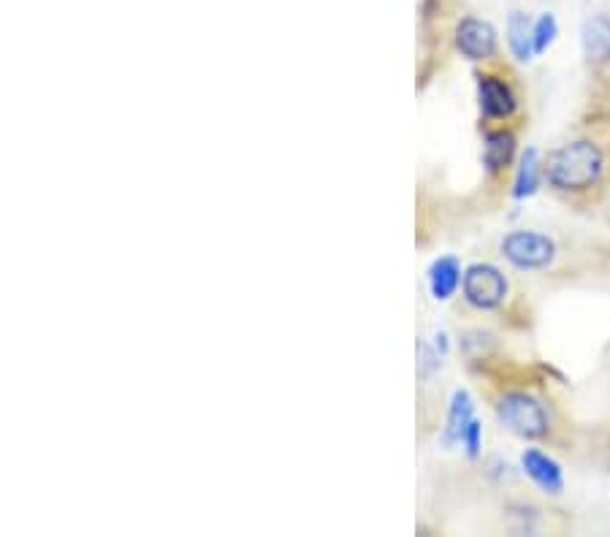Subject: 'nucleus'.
<instances>
[{
    "label": "nucleus",
    "mask_w": 610,
    "mask_h": 537,
    "mask_svg": "<svg viewBox=\"0 0 610 537\" xmlns=\"http://www.w3.org/2000/svg\"><path fill=\"white\" fill-rule=\"evenodd\" d=\"M456 47L470 60H486L497 52V30L483 19H461L459 30H456Z\"/></svg>",
    "instance_id": "nucleus-5"
},
{
    "label": "nucleus",
    "mask_w": 610,
    "mask_h": 537,
    "mask_svg": "<svg viewBox=\"0 0 610 537\" xmlns=\"http://www.w3.org/2000/svg\"><path fill=\"white\" fill-rule=\"evenodd\" d=\"M556 36V19L551 14H543L532 25V44H535V55H543L545 49L551 47V41Z\"/></svg>",
    "instance_id": "nucleus-14"
},
{
    "label": "nucleus",
    "mask_w": 610,
    "mask_h": 537,
    "mask_svg": "<svg viewBox=\"0 0 610 537\" xmlns=\"http://www.w3.org/2000/svg\"><path fill=\"white\" fill-rule=\"evenodd\" d=\"M480 432H483V426H480V421L472 418L467 429H464V437H461V443L467 445V453H470L472 459L480 453Z\"/></svg>",
    "instance_id": "nucleus-15"
},
{
    "label": "nucleus",
    "mask_w": 610,
    "mask_h": 537,
    "mask_svg": "<svg viewBox=\"0 0 610 537\" xmlns=\"http://www.w3.org/2000/svg\"><path fill=\"white\" fill-rule=\"evenodd\" d=\"M537 182H540V163H537V152L526 150V155L521 158V169H518L516 177V193L518 198L532 196L537 190Z\"/></svg>",
    "instance_id": "nucleus-13"
},
{
    "label": "nucleus",
    "mask_w": 610,
    "mask_h": 537,
    "mask_svg": "<svg viewBox=\"0 0 610 537\" xmlns=\"http://www.w3.org/2000/svg\"><path fill=\"white\" fill-rule=\"evenodd\" d=\"M605 171L602 150L594 142L578 139V142L562 144L545 161V177L556 190H586L597 185Z\"/></svg>",
    "instance_id": "nucleus-1"
},
{
    "label": "nucleus",
    "mask_w": 610,
    "mask_h": 537,
    "mask_svg": "<svg viewBox=\"0 0 610 537\" xmlns=\"http://www.w3.org/2000/svg\"><path fill=\"white\" fill-rule=\"evenodd\" d=\"M502 255L516 269H526V272H537L554 261L556 245L554 239H548L545 234L537 231H513L502 239Z\"/></svg>",
    "instance_id": "nucleus-3"
},
{
    "label": "nucleus",
    "mask_w": 610,
    "mask_h": 537,
    "mask_svg": "<svg viewBox=\"0 0 610 537\" xmlns=\"http://www.w3.org/2000/svg\"><path fill=\"white\" fill-rule=\"evenodd\" d=\"M507 280L497 266L475 264L464 274V299L478 310H494L505 302Z\"/></svg>",
    "instance_id": "nucleus-4"
},
{
    "label": "nucleus",
    "mask_w": 610,
    "mask_h": 537,
    "mask_svg": "<svg viewBox=\"0 0 610 537\" xmlns=\"http://www.w3.org/2000/svg\"><path fill=\"white\" fill-rule=\"evenodd\" d=\"M429 283H432L434 299H451L453 291L461 283V269L456 258H440L429 272Z\"/></svg>",
    "instance_id": "nucleus-10"
},
{
    "label": "nucleus",
    "mask_w": 610,
    "mask_h": 537,
    "mask_svg": "<svg viewBox=\"0 0 610 537\" xmlns=\"http://www.w3.org/2000/svg\"><path fill=\"white\" fill-rule=\"evenodd\" d=\"M583 49L594 63H608L610 60V19L605 14H597L586 22L583 28Z\"/></svg>",
    "instance_id": "nucleus-8"
},
{
    "label": "nucleus",
    "mask_w": 610,
    "mask_h": 537,
    "mask_svg": "<svg viewBox=\"0 0 610 537\" xmlns=\"http://www.w3.org/2000/svg\"><path fill=\"white\" fill-rule=\"evenodd\" d=\"M521 464H524L526 475L543 491H551V494L562 491V467H559L551 456H545V453L537 451V448H529V451H524V456H521Z\"/></svg>",
    "instance_id": "nucleus-7"
},
{
    "label": "nucleus",
    "mask_w": 610,
    "mask_h": 537,
    "mask_svg": "<svg viewBox=\"0 0 610 537\" xmlns=\"http://www.w3.org/2000/svg\"><path fill=\"white\" fill-rule=\"evenodd\" d=\"M497 418L507 432L518 434L524 440H537L548 432L545 407L537 402L535 396L521 394V391H513V394H505L499 399Z\"/></svg>",
    "instance_id": "nucleus-2"
},
{
    "label": "nucleus",
    "mask_w": 610,
    "mask_h": 537,
    "mask_svg": "<svg viewBox=\"0 0 610 537\" xmlns=\"http://www.w3.org/2000/svg\"><path fill=\"white\" fill-rule=\"evenodd\" d=\"M472 421V402L467 391H456L451 402V413H448V432H445V440H461L464 437V429Z\"/></svg>",
    "instance_id": "nucleus-12"
},
{
    "label": "nucleus",
    "mask_w": 610,
    "mask_h": 537,
    "mask_svg": "<svg viewBox=\"0 0 610 537\" xmlns=\"http://www.w3.org/2000/svg\"><path fill=\"white\" fill-rule=\"evenodd\" d=\"M513 150H516V139L513 133L497 131L488 133L486 136V150H483V161H486L488 171H502L513 158Z\"/></svg>",
    "instance_id": "nucleus-11"
},
{
    "label": "nucleus",
    "mask_w": 610,
    "mask_h": 537,
    "mask_svg": "<svg viewBox=\"0 0 610 537\" xmlns=\"http://www.w3.org/2000/svg\"><path fill=\"white\" fill-rule=\"evenodd\" d=\"M507 44L516 60L526 63L535 55V44H532V22L521 11H513L507 19Z\"/></svg>",
    "instance_id": "nucleus-9"
},
{
    "label": "nucleus",
    "mask_w": 610,
    "mask_h": 537,
    "mask_svg": "<svg viewBox=\"0 0 610 537\" xmlns=\"http://www.w3.org/2000/svg\"><path fill=\"white\" fill-rule=\"evenodd\" d=\"M478 95L480 109L486 117H507L516 109V95L497 76H480Z\"/></svg>",
    "instance_id": "nucleus-6"
}]
</instances>
